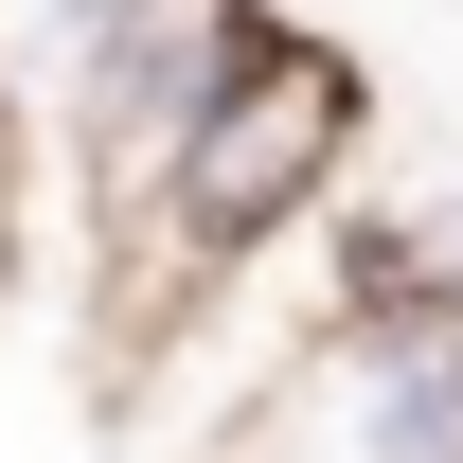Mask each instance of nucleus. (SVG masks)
Here are the masks:
<instances>
[{"instance_id":"4","label":"nucleus","mask_w":463,"mask_h":463,"mask_svg":"<svg viewBox=\"0 0 463 463\" xmlns=\"http://www.w3.org/2000/svg\"><path fill=\"white\" fill-rule=\"evenodd\" d=\"M446 250H463V214H446Z\"/></svg>"},{"instance_id":"3","label":"nucleus","mask_w":463,"mask_h":463,"mask_svg":"<svg viewBox=\"0 0 463 463\" xmlns=\"http://www.w3.org/2000/svg\"><path fill=\"white\" fill-rule=\"evenodd\" d=\"M0 161H18V125H0Z\"/></svg>"},{"instance_id":"2","label":"nucleus","mask_w":463,"mask_h":463,"mask_svg":"<svg viewBox=\"0 0 463 463\" xmlns=\"http://www.w3.org/2000/svg\"><path fill=\"white\" fill-rule=\"evenodd\" d=\"M250 54H268V0H108V36H90V71H71V108H54L71 178H90V232L143 214V178L178 161V125L214 108Z\"/></svg>"},{"instance_id":"1","label":"nucleus","mask_w":463,"mask_h":463,"mask_svg":"<svg viewBox=\"0 0 463 463\" xmlns=\"http://www.w3.org/2000/svg\"><path fill=\"white\" fill-rule=\"evenodd\" d=\"M339 178H356V54L268 18V54L232 71L196 125H178V161L143 178V214H125V232H90V250H108V339H143L178 286H214L232 250L303 232Z\"/></svg>"}]
</instances>
